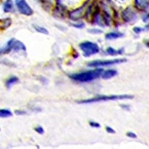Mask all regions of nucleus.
Returning a JSON list of instances; mask_svg holds the SVG:
<instances>
[{
    "mask_svg": "<svg viewBox=\"0 0 149 149\" xmlns=\"http://www.w3.org/2000/svg\"><path fill=\"white\" fill-rule=\"evenodd\" d=\"M124 36V34L122 32H111L107 33L105 35V38L106 40H116L120 38H122Z\"/></svg>",
    "mask_w": 149,
    "mask_h": 149,
    "instance_id": "10",
    "label": "nucleus"
},
{
    "mask_svg": "<svg viewBox=\"0 0 149 149\" xmlns=\"http://www.w3.org/2000/svg\"><path fill=\"white\" fill-rule=\"evenodd\" d=\"M19 79L18 77H15V76L11 77L7 80V81L6 82V85L8 88H10L12 86L14 85L16 83H17L19 82Z\"/></svg>",
    "mask_w": 149,
    "mask_h": 149,
    "instance_id": "13",
    "label": "nucleus"
},
{
    "mask_svg": "<svg viewBox=\"0 0 149 149\" xmlns=\"http://www.w3.org/2000/svg\"><path fill=\"white\" fill-rule=\"evenodd\" d=\"M106 131L109 134H115L116 131L115 130H113L112 128L110 127H106Z\"/></svg>",
    "mask_w": 149,
    "mask_h": 149,
    "instance_id": "25",
    "label": "nucleus"
},
{
    "mask_svg": "<svg viewBox=\"0 0 149 149\" xmlns=\"http://www.w3.org/2000/svg\"><path fill=\"white\" fill-rule=\"evenodd\" d=\"M127 61L126 58H116L113 60H94L89 62L87 64L88 66L93 68H98L101 66H109L116 64H120L125 63Z\"/></svg>",
    "mask_w": 149,
    "mask_h": 149,
    "instance_id": "5",
    "label": "nucleus"
},
{
    "mask_svg": "<svg viewBox=\"0 0 149 149\" xmlns=\"http://www.w3.org/2000/svg\"><path fill=\"white\" fill-rule=\"evenodd\" d=\"M106 52L108 54L113 56H116V55L123 54L124 52H125V50H124L123 48H120L119 49H118V50H116V49H115V48L109 47V48H107Z\"/></svg>",
    "mask_w": 149,
    "mask_h": 149,
    "instance_id": "11",
    "label": "nucleus"
},
{
    "mask_svg": "<svg viewBox=\"0 0 149 149\" xmlns=\"http://www.w3.org/2000/svg\"><path fill=\"white\" fill-rule=\"evenodd\" d=\"M89 124L90 127H91L92 128H100L101 127L100 124L98 122H95V121H90Z\"/></svg>",
    "mask_w": 149,
    "mask_h": 149,
    "instance_id": "19",
    "label": "nucleus"
},
{
    "mask_svg": "<svg viewBox=\"0 0 149 149\" xmlns=\"http://www.w3.org/2000/svg\"><path fill=\"white\" fill-rule=\"evenodd\" d=\"M118 72L116 70L109 69L104 72L102 74V77L104 79H109L115 77L118 74Z\"/></svg>",
    "mask_w": 149,
    "mask_h": 149,
    "instance_id": "9",
    "label": "nucleus"
},
{
    "mask_svg": "<svg viewBox=\"0 0 149 149\" xmlns=\"http://www.w3.org/2000/svg\"><path fill=\"white\" fill-rule=\"evenodd\" d=\"M127 136H128L129 138H131V139H136L137 137V135L133 132H128L127 133Z\"/></svg>",
    "mask_w": 149,
    "mask_h": 149,
    "instance_id": "24",
    "label": "nucleus"
},
{
    "mask_svg": "<svg viewBox=\"0 0 149 149\" xmlns=\"http://www.w3.org/2000/svg\"><path fill=\"white\" fill-rule=\"evenodd\" d=\"M16 4L20 13L22 15L29 16L33 14L32 9L25 0H16Z\"/></svg>",
    "mask_w": 149,
    "mask_h": 149,
    "instance_id": "6",
    "label": "nucleus"
},
{
    "mask_svg": "<svg viewBox=\"0 0 149 149\" xmlns=\"http://www.w3.org/2000/svg\"><path fill=\"white\" fill-rule=\"evenodd\" d=\"M84 9L85 6H83L82 7H81L76 10L71 12L69 15L70 19L73 20H78L79 19H81L84 16Z\"/></svg>",
    "mask_w": 149,
    "mask_h": 149,
    "instance_id": "8",
    "label": "nucleus"
},
{
    "mask_svg": "<svg viewBox=\"0 0 149 149\" xmlns=\"http://www.w3.org/2000/svg\"><path fill=\"white\" fill-rule=\"evenodd\" d=\"M13 116V113L8 109H1L0 110V116L1 118H7Z\"/></svg>",
    "mask_w": 149,
    "mask_h": 149,
    "instance_id": "15",
    "label": "nucleus"
},
{
    "mask_svg": "<svg viewBox=\"0 0 149 149\" xmlns=\"http://www.w3.org/2000/svg\"><path fill=\"white\" fill-rule=\"evenodd\" d=\"M15 113L17 115H24L27 113L26 111L23 110H16L15 111Z\"/></svg>",
    "mask_w": 149,
    "mask_h": 149,
    "instance_id": "23",
    "label": "nucleus"
},
{
    "mask_svg": "<svg viewBox=\"0 0 149 149\" xmlns=\"http://www.w3.org/2000/svg\"><path fill=\"white\" fill-rule=\"evenodd\" d=\"M122 16L123 20L127 23L134 22L137 17L135 12L131 8H128L124 10L122 14Z\"/></svg>",
    "mask_w": 149,
    "mask_h": 149,
    "instance_id": "7",
    "label": "nucleus"
},
{
    "mask_svg": "<svg viewBox=\"0 0 149 149\" xmlns=\"http://www.w3.org/2000/svg\"><path fill=\"white\" fill-rule=\"evenodd\" d=\"M13 2L12 0H6L4 4L3 10L5 13H10L13 10Z\"/></svg>",
    "mask_w": 149,
    "mask_h": 149,
    "instance_id": "12",
    "label": "nucleus"
},
{
    "mask_svg": "<svg viewBox=\"0 0 149 149\" xmlns=\"http://www.w3.org/2000/svg\"><path fill=\"white\" fill-rule=\"evenodd\" d=\"M146 29L147 30H149V23L147 24V25L146 26Z\"/></svg>",
    "mask_w": 149,
    "mask_h": 149,
    "instance_id": "29",
    "label": "nucleus"
},
{
    "mask_svg": "<svg viewBox=\"0 0 149 149\" xmlns=\"http://www.w3.org/2000/svg\"><path fill=\"white\" fill-rule=\"evenodd\" d=\"M103 17L104 23L107 26L110 25V17L109 14H107L106 11H104L103 13Z\"/></svg>",
    "mask_w": 149,
    "mask_h": 149,
    "instance_id": "18",
    "label": "nucleus"
},
{
    "mask_svg": "<svg viewBox=\"0 0 149 149\" xmlns=\"http://www.w3.org/2000/svg\"><path fill=\"white\" fill-rule=\"evenodd\" d=\"M11 50L16 52L22 50L25 52H26V47L22 41L15 38H12L8 41L6 47L1 48V54H7Z\"/></svg>",
    "mask_w": 149,
    "mask_h": 149,
    "instance_id": "3",
    "label": "nucleus"
},
{
    "mask_svg": "<svg viewBox=\"0 0 149 149\" xmlns=\"http://www.w3.org/2000/svg\"><path fill=\"white\" fill-rule=\"evenodd\" d=\"M34 130L39 134H44L45 132V131L44 130V128L41 127V126H38V127H36L34 128Z\"/></svg>",
    "mask_w": 149,
    "mask_h": 149,
    "instance_id": "21",
    "label": "nucleus"
},
{
    "mask_svg": "<svg viewBox=\"0 0 149 149\" xmlns=\"http://www.w3.org/2000/svg\"><path fill=\"white\" fill-rule=\"evenodd\" d=\"M103 73V69L98 68L94 70H90L86 72H83L78 73L70 74L69 77L73 81L85 83L91 82L98 78Z\"/></svg>",
    "mask_w": 149,
    "mask_h": 149,
    "instance_id": "1",
    "label": "nucleus"
},
{
    "mask_svg": "<svg viewBox=\"0 0 149 149\" xmlns=\"http://www.w3.org/2000/svg\"><path fill=\"white\" fill-rule=\"evenodd\" d=\"M33 27L36 30V31H37L40 33H42V34H44V35H48L49 34L48 31L47 29H45V28L42 27V26H40L39 25H37V24H33Z\"/></svg>",
    "mask_w": 149,
    "mask_h": 149,
    "instance_id": "16",
    "label": "nucleus"
},
{
    "mask_svg": "<svg viewBox=\"0 0 149 149\" xmlns=\"http://www.w3.org/2000/svg\"><path fill=\"white\" fill-rule=\"evenodd\" d=\"M143 21L144 22H147L149 21V13L143 18Z\"/></svg>",
    "mask_w": 149,
    "mask_h": 149,
    "instance_id": "28",
    "label": "nucleus"
},
{
    "mask_svg": "<svg viewBox=\"0 0 149 149\" xmlns=\"http://www.w3.org/2000/svg\"><path fill=\"white\" fill-rule=\"evenodd\" d=\"M146 46H147L148 48H149V41H148V42L146 43Z\"/></svg>",
    "mask_w": 149,
    "mask_h": 149,
    "instance_id": "30",
    "label": "nucleus"
},
{
    "mask_svg": "<svg viewBox=\"0 0 149 149\" xmlns=\"http://www.w3.org/2000/svg\"><path fill=\"white\" fill-rule=\"evenodd\" d=\"M1 28H4V29H6L8 28L11 24V20L9 18L8 19H4L3 20H1Z\"/></svg>",
    "mask_w": 149,
    "mask_h": 149,
    "instance_id": "17",
    "label": "nucleus"
},
{
    "mask_svg": "<svg viewBox=\"0 0 149 149\" xmlns=\"http://www.w3.org/2000/svg\"><path fill=\"white\" fill-rule=\"evenodd\" d=\"M72 26H74V28H79V29H82L85 27V24L82 22L78 23V24H72Z\"/></svg>",
    "mask_w": 149,
    "mask_h": 149,
    "instance_id": "22",
    "label": "nucleus"
},
{
    "mask_svg": "<svg viewBox=\"0 0 149 149\" xmlns=\"http://www.w3.org/2000/svg\"><path fill=\"white\" fill-rule=\"evenodd\" d=\"M134 95L130 94H121V95H98L95 97L84 99L77 101L79 104H90L99 102H106L111 100H130L134 98Z\"/></svg>",
    "mask_w": 149,
    "mask_h": 149,
    "instance_id": "2",
    "label": "nucleus"
},
{
    "mask_svg": "<svg viewBox=\"0 0 149 149\" xmlns=\"http://www.w3.org/2000/svg\"><path fill=\"white\" fill-rule=\"evenodd\" d=\"M137 7L141 9H144L149 6V0H135Z\"/></svg>",
    "mask_w": 149,
    "mask_h": 149,
    "instance_id": "14",
    "label": "nucleus"
},
{
    "mask_svg": "<svg viewBox=\"0 0 149 149\" xmlns=\"http://www.w3.org/2000/svg\"><path fill=\"white\" fill-rule=\"evenodd\" d=\"M120 106L123 110H131V106L130 105H128V104H120Z\"/></svg>",
    "mask_w": 149,
    "mask_h": 149,
    "instance_id": "26",
    "label": "nucleus"
},
{
    "mask_svg": "<svg viewBox=\"0 0 149 149\" xmlns=\"http://www.w3.org/2000/svg\"><path fill=\"white\" fill-rule=\"evenodd\" d=\"M133 31L136 33H140L143 31V29L141 28H140V27H135L133 29Z\"/></svg>",
    "mask_w": 149,
    "mask_h": 149,
    "instance_id": "27",
    "label": "nucleus"
},
{
    "mask_svg": "<svg viewBox=\"0 0 149 149\" xmlns=\"http://www.w3.org/2000/svg\"><path fill=\"white\" fill-rule=\"evenodd\" d=\"M88 32L92 34H101L103 33V31L98 29H91L88 30Z\"/></svg>",
    "mask_w": 149,
    "mask_h": 149,
    "instance_id": "20",
    "label": "nucleus"
},
{
    "mask_svg": "<svg viewBox=\"0 0 149 149\" xmlns=\"http://www.w3.org/2000/svg\"><path fill=\"white\" fill-rule=\"evenodd\" d=\"M79 48L83 52V55L88 57L96 54L100 52V48L97 44L91 41H85L79 44Z\"/></svg>",
    "mask_w": 149,
    "mask_h": 149,
    "instance_id": "4",
    "label": "nucleus"
}]
</instances>
